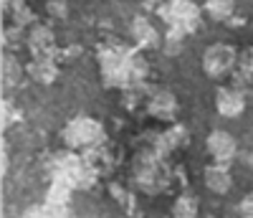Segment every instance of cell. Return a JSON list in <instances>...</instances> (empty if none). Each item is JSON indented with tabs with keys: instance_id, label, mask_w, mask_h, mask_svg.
Listing matches in <instances>:
<instances>
[{
	"instance_id": "8fae6325",
	"label": "cell",
	"mask_w": 253,
	"mask_h": 218,
	"mask_svg": "<svg viewBox=\"0 0 253 218\" xmlns=\"http://www.w3.org/2000/svg\"><path fill=\"white\" fill-rule=\"evenodd\" d=\"M147 109H150V114L157 117V119H172L175 112H177V99H175L170 92L162 89V92H157V94L150 99Z\"/></svg>"
},
{
	"instance_id": "6da1fadb",
	"label": "cell",
	"mask_w": 253,
	"mask_h": 218,
	"mask_svg": "<svg viewBox=\"0 0 253 218\" xmlns=\"http://www.w3.org/2000/svg\"><path fill=\"white\" fill-rule=\"evenodd\" d=\"M99 66L101 74L109 84L117 86H134L147 76V61L134 54V51H126L122 46H112V49H104L99 54Z\"/></svg>"
},
{
	"instance_id": "ac0fdd59",
	"label": "cell",
	"mask_w": 253,
	"mask_h": 218,
	"mask_svg": "<svg viewBox=\"0 0 253 218\" xmlns=\"http://www.w3.org/2000/svg\"><path fill=\"white\" fill-rule=\"evenodd\" d=\"M238 213H241V218H253V193H248L246 198L241 201Z\"/></svg>"
},
{
	"instance_id": "9c48e42d",
	"label": "cell",
	"mask_w": 253,
	"mask_h": 218,
	"mask_svg": "<svg viewBox=\"0 0 253 218\" xmlns=\"http://www.w3.org/2000/svg\"><path fill=\"white\" fill-rule=\"evenodd\" d=\"M129 31H132V38L137 41V46H139V49H157V46H160V41H162V38L157 36V28H155L144 15L132 18Z\"/></svg>"
},
{
	"instance_id": "277c9868",
	"label": "cell",
	"mask_w": 253,
	"mask_h": 218,
	"mask_svg": "<svg viewBox=\"0 0 253 218\" xmlns=\"http://www.w3.org/2000/svg\"><path fill=\"white\" fill-rule=\"evenodd\" d=\"M236 63H238V54H236L233 46H228V43H213V46H208L205 54H203V71L213 79L228 76L236 69Z\"/></svg>"
},
{
	"instance_id": "8992f818",
	"label": "cell",
	"mask_w": 253,
	"mask_h": 218,
	"mask_svg": "<svg viewBox=\"0 0 253 218\" xmlns=\"http://www.w3.org/2000/svg\"><path fill=\"white\" fill-rule=\"evenodd\" d=\"M205 145H208L210 158H213L218 165H228L230 160L236 158V152H238L236 137L230 132H225V129H213V132L208 135Z\"/></svg>"
},
{
	"instance_id": "d6986e66",
	"label": "cell",
	"mask_w": 253,
	"mask_h": 218,
	"mask_svg": "<svg viewBox=\"0 0 253 218\" xmlns=\"http://www.w3.org/2000/svg\"><path fill=\"white\" fill-rule=\"evenodd\" d=\"M182 135H185V132L177 127V129H172V132H167L162 140H165V145H167V147H175V145H180V142H182V140H180Z\"/></svg>"
},
{
	"instance_id": "9a60e30c",
	"label": "cell",
	"mask_w": 253,
	"mask_h": 218,
	"mask_svg": "<svg viewBox=\"0 0 253 218\" xmlns=\"http://www.w3.org/2000/svg\"><path fill=\"white\" fill-rule=\"evenodd\" d=\"M20 76H23V66L13 58V56H3V86L8 89V86H15L20 81Z\"/></svg>"
},
{
	"instance_id": "ba28073f",
	"label": "cell",
	"mask_w": 253,
	"mask_h": 218,
	"mask_svg": "<svg viewBox=\"0 0 253 218\" xmlns=\"http://www.w3.org/2000/svg\"><path fill=\"white\" fill-rule=\"evenodd\" d=\"M28 49L36 58H53L56 51V38L48 26H33L28 33Z\"/></svg>"
},
{
	"instance_id": "7c38bea8",
	"label": "cell",
	"mask_w": 253,
	"mask_h": 218,
	"mask_svg": "<svg viewBox=\"0 0 253 218\" xmlns=\"http://www.w3.org/2000/svg\"><path fill=\"white\" fill-rule=\"evenodd\" d=\"M26 71L38 84H51L58 76V66L53 63V58H33L28 66H26Z\"/></svg>"
},
{
	"instance_id": "ffe728a7",
	"label": "cell",
	"mask_w": 253,
	"mask_h": 218,
	"mask_svg": "<svg viewBox=\"0 0 253 218\" xmlns=\"http://www.w3.org/2000/svg\"><path fill=\"white\" fill-rule=\"evenodd\" d=\"M13 122V112H10V102H3V127H8Z\"/></svg>"
},
{
	"instance_id": "e0dca14e",
	"label": "cell",
	"mask_w": 253,
	"mask_h": 218,
	"mask_svg": "<svg viewBox=\"0 0 253 218\" xmlns=\"http://www.w3.org/2000/svg\"><path fill=\"white\" fill-rule=\"evenodd\" d=\"M46 10L56 20L69 18V3H66V0H46Z\"/></svg>"
},
{
	"instance_id": "5bb4252c",
	"label": "cell",
	"mask_w": 253,
	"mask_h": 218,
	"mask_svg": "<svg viewBox=\"0 0 253 218\" xmlns=\"http://www.w3.org/2000/svg\"><path fill=\"white\" fill-rule=\"evenodd\" d=\"M233 8H236V0H205L208 15L215 20H228L233 15Z\"/></svg>"
},
{
	"instance_id": "52a82bcc",
	"label": "cell",
	"mask_w": 253,
	"mask_h": 218,
	"mask_svg": "<svg viewBox=\"0 0 253 218\" xmlns=\"http://www.w3.org/2000/svg\"><path fill=\"white\" fill-rule=\"evenodd\" d=\"M215 109L220 117H238L243 114L246 109V97L241 89H230V86H220V89L215 92Z\"/></svg>"
},
{
	"instance_id": "44dd1931",
	"label": "cell",
	"mask_w": 253,
	"mask_h": 218,
	"mask_svg": "<svg viewBox=\"0 0 253 218\" xmlns=\"http://www.w3.org/2000/svg\"><path fill=\"white\" fill-rule=\"evenodd\" d=\"M15 3H20V0H3V10L8 13V10H13V5Z\"/></svg>"
},
{
	"instance_id": "2e32d148",
	"label": "cell",
	"mask_w": 253,
	"mask_h": 218,
	"mask_svg": "<svg viewBox=\"0 0 253 218\" xmlns=\"http://www.w3.org/2000/svg\"><path fill=\"white\" fill-rule=\"evenodd\" d=\"M13 20H15V23L18 26H26V23H33V10L23 3V0H20V3H15L13 5Z\"/></svg>"
},
{
	"instance_id": "4fadbf2b",
	"label": "cell",
	"mask_w": 253,
	"mask_h": 218,
	"mask_svg": "<svg viewBox=\"0 0 253 218\" xmlns=\"http://www.w3.org/2000/svg\"><path fill=\"white\" fill-rule=\"evenodd\" d=\"M200 203L193 193H180L172 203V218H198Z\"/></svg>"
},
{
	"instance_id": "3957f363",
	"label": "cell",
	"mask_w": 253,
	"mask_h": 218,
	"mask_svg": "<svg viewBox=\"0 0 253 218\" xmlns=\"http://www.w3.org/2000/svg\"><path fill=\"white\" fill-rule=\"evenodd\" d=\"M160 18L167 23L170 31L177 33H193L200 23V8L193 0H167L165 5H160Z\"/></svg>"
},
{
	"instance_id": "5b68a950",
	"label": "cell",
	"mask_w": 253,
	"mask_h": 218,
	"mask_svg": "<svg viewBox=\"0 0 253 218\" xmlns=\"http://www.w3.org/2000/svg\"><path fill=\"white\" fill-rule=\"evenodd\" d=\"M134 185L147 195H157L167 188V172L155 158H139L134 163Z\"/></svg>"
},
{
	"instance_id": "7a4b0ae2",
	"label": "cell",
	"mask_w": 253,
	"mask_h": 218,
	"mask_svg": "<svg viewBox=\"0 0 253 218\" xmlns=\"http://www.w3.org/2000/svg\"><path fill=\"white\" fill-rule=\"evenodd\" d=\"M63 140L74 150H91L107 140V132H104V124L99 119L81 114V117H74L63 127Z\"/></svg>"
},
{
	"instance_id": "30bf717a",
	"label": "cell",
	"mask_w": 253,
	"mask_h": 218,
	"mask_svg": "<svg viewBox=\"0 0 253 218\" xmlns=\"http://www.w3.org/2000/svg\"><path fill=\"white\" fill-rule=\"evenodd\" d=\"M203 178H205L208 190H213L218 195H225L230 188H233V178H230V172H228V165H218V163L208 165Z\"/></svg>"
}]
</instances>
